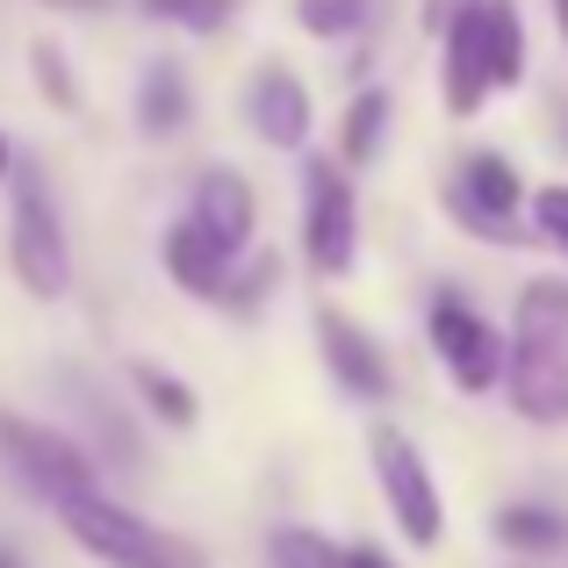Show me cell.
Listing matches in <instances>:
<instances>
[{
	"mask_svg": "<svg viewBox=\"0 0 568 568\" xmlns=\"http://www.w3.org/2000/svg\"><path fill=\"white\" fill-rule=\"evenodd\" d=\"M504 396L526 425H568V281L540 274L511 303Z\"/></svg>",
	"mask_w": 568,
	"mask_h": 568,
	"instance_id": "obj_1",
	"label": "cell"
},
{
	"mask_svg": "<svg viewBox=\"0 0 568 568\" xmlns=\"http://www.w3.org/2000/svg\"><path fill=\"white\" fill-rule=\"evenodd\" d=\"M51 511H58V526H65L72 540L87 547V555L109 561V568H209L202 547H187L181 532H166V526H152V518H138L130 504H115L101 483H94V489H72V497H58Z\"/></svg>",
	"mask_w": 568,
	"mask_h": 568,
	"instance_id": "obj_2",
	"label": "cell"
},
{
	"mask_svg": "<svg viewBox=\"0 0 568 568\" xmlns=\"http://www.w3.org/2000/svg\"><path fill=\"white\" fill-rule=\"evenodd\" d=\"M8 266L22 281V295H37V303H58L72 288L65 216L51 202L43 166H29V159H14V173H8Z\"/></svg>",
	"mask_w": 568,
	"mask_h": 568,
	"instance_id": "obj_3",
	"label": "cell"
},
{
	"mask_svg": "<svg viewBox=\"0 0 568 568\" xmlns=\"http://www.w3.org/2000/svg\"><path fill=\"white\" fill-rule=\"evenodd\" d=\"M303 260L317 281H346L361 260V194L338 159L303 166Z\"/></svg>",
	"mask_w": 568,
	"mask_h": 568,
	"instance_id": "obj_4",
	"label": "cell"
},
{
	"mask_svg": "<svg viewBox=\"0 0 568 568\" xmlns=\"http://www.w3.org/2000/svg\"><path fill=\"white\" fill-rule=\"evenodd\" d=\"M367 454H375V483H382V504H388V518H396V532L410 547H439L446 497H439V483H432V460L417 454V439L396 432V425H375L367 432Z\"/></svg>",
	"mask_w": 568,
	"mask_h": 568,
	"instance_id": "obj_5",
	"label": "cell"
},
{
	"mask_svg": "<svg viewBox=\"0 0 568 568\" xmlns=\"http://www.w3.org/2000/svg\"><path fill=\"white\" fill-rule=\"evenodd\" d=\"M425 332H432L439 367L454 375V388H468V396L504 388V332L468 303V295L439 288V295H432V310H425Z\"/></svg>",
	"mask_w": 568,
	"mask_h": 568,
	"instance_id": "obj_6",
	"label": "cell"
},
{
	"mask_svg": "<svg viewBox=\"0 0 568 568\" xmlns=\"http://www.w3.org/2000/svg\"><path fill=\"white\" fill-rule=\"evenodd\" d=\"M446 209H454L460 223H468L475 237H489V245H518V209H526V181H518V166L504 152H468L454 166V181H446Z\"/></svg>",
	"mask_w": 568,
	"mask_h": 568,
	"instance_id": "obj_7",
	"label": "cell"
},
{
	"mask_svg": "<svg viewBox=\"0 0 568 568\" xmlns=\"http://www.w3.org/2000/svg\"><path fill=\"white\" fill-rule=\"evenodd\" d=\"M0 460L51 504L72 497V489H94V454L72 432H51L37 417H0Z\"/></svg>",
	"mask_w": 568,
	"mask_h": 568,
	"instance_id": "obj_8",
	"label": "cell"
},
{
	"mask_svg": "<svg viewBox=\"0 0 568 568\" xmlns=\"http://www.w3.org/2000/svg\"><path fill=\"white\" fill-rule=\"evenodd\" d=\"M317 338H324V367L338 375V388L361 403H388V388H396V367H388V353L375 346V332L367 324H353L346 310L324 303L317 310Z\"/></svg>",
	"mask_w": 568,
	"mask_h": 568,
	"instance_id": "obj_9",
	"label": "cell"
},
{
	"mask_svg": "<svg viewBox=\"0 0 568 568\" xmlns=\"http://www.w3.org/2000/svg\"><path fill=\"white\" fill-rule=\"evenodd\" d=\"M187 223L202 237H216L223 252H245L252 245V231H260V194H252V181L237 166H209L202 181H194V194H187Z\"/></svg>",
	"mask_w": 568,
	"mask_h": 568,
	"instance_id": "obj_10",
	"label": "cell"
},
{
	"mask_svg": "<svg viewBox=\"0 0 568 568\" xmlns=\"http://www.w3.org/2000/svg\"><path fill=\"white\" fill-rule=\"evenodd\" d=\"M245 115H252V138L274 144V152H303L310 123H317L303 72H288V65H260V72H252V87H245Z\"/></svg>",
	"mask_w": 568,
	"mask_h": 568,
	"instance_id": "obj_11",
	"label": "cell"
},
{
	"mask_svg": "<svg viewBox=\"0 0 568 568\" xmlns=\"http://www.w3.org/2000/svg\"><path fill=\"white\" fill-rule=\"evenodd\" d=\"M468 29H475V58H483L489 94L526 80V22H518V0H468Z\"/></svg>",
	"mask_w": 568,
	"mask_h": 568,
	"instance_id": "obj_12",
	"label": "cell"
},
{
	"mask_svg": "<svg viewBox=\"0 0 568 568\" xmlns=\"http://www.w3.org/2000/svg\"><path fill=\"white\" fill-rule=\"evenodd\" d=\"M159 260H166V274L181 281V288L194 295V303H223V281H231V266H237L231 252H223L216 237H202L187 216L173 223L166 237H159Z\"/></svg>",
	"mask_w": 568,
	"mask_h": 568,
	"instance_id": "obj_13",
	"label": "cell"
},
{
	"mask_svg": "<svg viewBox=\"0 0 568 568\" xmlns=\"http://www.w3.org/2000/svg\"><path fill=\"white\" fill-rule=\"evenodd\" d=\"M187 115H194L187 72L173 65V58H152V65L138 72V130H144V138H181Z\"/></svg>",
	"mask_w": 568,
	"mask_h": 568,
	"instance_id": "obj_14",
	"label": "cell"
},
{
	"mask_svg": "<svg viewBox=\"0 0 568 568\" xmlns=\"http://www.w3.org/2000/svg\"><path fill=\"white\" fill-rule=\"evenodd\" d=\"M382 130H388V94L382 87H361V94L346 101V115H338V166H367V159L382 152Z\"/></svg>",
	"mask_w": 568,
	"mask_h": 568,
	"instance_id": "obj_15",
	"label": "cell"
},
{
	"mask_svg": "<svg viewBox=\"0 0 568 568\" xmlns=\"http://www.w3.org/2000/svg\"><path fill=\"white\" fill-rule=\"evenodd\" d=\"M489 532H497L511 555H555V547H568V518L547 511V504H504Z\"/></svg>",
	"mask_w": 568,
	"mask_h": 568,
	"instance_id": "obj_16",
	"label": "cell"
},
{
	"mask_svg": "<svg viewBox=\"0 0 568 568\" xmlns=\"http://www.w3.org/2000/svg\"><path fill=\"white\" fill-rule=\"evenodd\" d=\"M130 388H138V396H144V410H152V417H166L173 432H187L194 417H202L194 388H187L181 375H166V367H152V361H138V367H130Z\"/></svg>",
	"mask_w": 568,
	"mask_h": 568,
	"instance_id": "obj_17",
	"label": "cell"
},
{
	"mask_svg": "<svg viewBox=\"0 0 568 568\" xmlns=\"http://www.w3.org/2000/svg\"><path fill=\"white\" fill-rule=\"evenodd\" d=\"M266 555H274V568H338V547L310 526H281L274 540H266Z\"/></svg>",
	"mask_w": 568,
	"mask_h": 568,
	"instance_id": "obj_18",
	"label": "cell"
},
{
	"mask_svg": "<svg viewBox=\"0 0 568 568\" xmlns=\"http://www.w3.org/2000/svg\"><path fill=\"white\" fill-rule=\"evenodd\" d=\"M274 281H281V260H274V252H252L245 266H231V281H223V303H231V310H260Z\"/></svg>",
	"mask_w": 568,
	"mask_h": 568,
	"instance_id": "obj_19",
	"label": "cell"
},
{
	"mask_svg": "<svg viewBox=\"0 0 568 568\" xmlns=\"http://www.w3.org/2000/svg\"><path fill=\"white\" fill-rule=\"evenodd\" d=\"M29 72H37V87L58 101V109H80V87H72V65H65V51L58 43H29Z\"/></svg>",
	"mask_w": 568,
	"mask_h": 568,
	"instance_id": "obj_20",
	"label": "cell"
},
{
	"mask_svg": "<svg viewBox=\"0 0 568 568\" xmlns=\"http://www.w3.org/2000/svg\"><path fill=\"white\" fill-rule=\"evenodd\" d=\"M367 0H295V22L310 29V37H346V29H361Z\"/></svg>",
	"mask_w": 568,
	"mask_h": 568,
	"instance_id": "obj_21",
	"label": "cell"
},
{
	"mask_svg": "<svg viewBox=\"0 0 568 568\" xmlns=\"http://www.w3.org/2000/svg\"><path fill=\"white\" fill-rule=\"evenodd\" d=\"M144 8L166 14V22H181V29H194V37H209V29L231 22V0H144Z\"/></svg>",
	"mask_w": 568,
	"mask_h": 568,
	"instance_id": "obj_22",
	"label": "cell"
},
{
	"mask_svg": "<svg viewBox=\"0 0 568 568\" xmlns=\"http://www.w3.org/2000/svg\"><path fill=\"white\" fill-rule=\"evenodd\" d=\"M532 223H540V237L555 252H568V187H540V194H532Z\"/></svg>",
	"mask_w": 568,
	"mask_h": 568,
	"instance_id": "obj_23",
	"label": "cell"
},
{
	"mask_svg": "<svg viewBox=\"0 0 568 568\" xmlns=\"http://www.w3.org/2000/svg\"><path fill=\"white\" fill-rule=\"evenodd\" d=\"M338 568H396V561H388L382 547H367V540H361V547H338Z\"/></svg>",
	"mask_w": 568,
	"mask_h": 568,
	"instance_id": "obj_24",
	"label": "cell"
},
{
	"mask_svg": "<svg viewBox=\"0 0 568 568\" xmlns=\"http://www.w3.org/2000/svg\"><path fill=\"white\" fill-rule=\"evenodd\" d=\"M454 8H460V0H425V29H446V22H454Z\"/></svg>",
	"mask_w": 568,
	"mask_h": 568,
	"instance_id": "obj_25",
	"label": "cell"
},
{
	"mask_svg": "<svg viewBox=\"0 0 568 568\" xmlns=\"http://www.w3.org/2000/svg\"><path fill=\"white\" fill-rule=\"evenodd\" d=\"M51 8H72V14H87V8H109V0H51Z\"/></svg>",
	"mask_w": 568,
	"mask_h": 568,
	"instance_id": "obj_26",
	"label": "cell"
},
{
	"mask_svg": "<svg viewBox=\"0 0 568 568\" xmlns=\"http://www.w3.org/2000/svg\"><path fill=\"white\" fill-rule=\"evenodd\" d=\"M8 173H14V144L0 138V181H8Z\"/></svg>",
	"mask_w": 568,
	"mask_h": 568,
	"instance_id": "obj_27",
	"label": "cell"
},
{
	"mask_svg": "<svg viewBox=\"0 0 568 568\" xmlns=\"http://www.w3.org/2000/svg\"><path fill=\"white\" fill-rule=\"evenodd\" d=\"M555 29H561V43H568V0H555Z\"/></svg>",
	"mask_w": 568,
	"mask_h": 568,
	"instance_id": "obj_28",
	"label": "cell"
},
{
	"mask_svg": "<svg viewBox=\"0 0 568 568\" xmlns=\"http://www.w3.org/2000/svg\"><path fill=\"white\" fill-rule=\"evenodd\" d=\"M0 568H29L22 555H14V547H0Z\"/></svg>",
	"mask_w": 568,
	"mask_h": 568,
	"instance_id": "obj_29",
	"label": "cell"
}]
</instances>
